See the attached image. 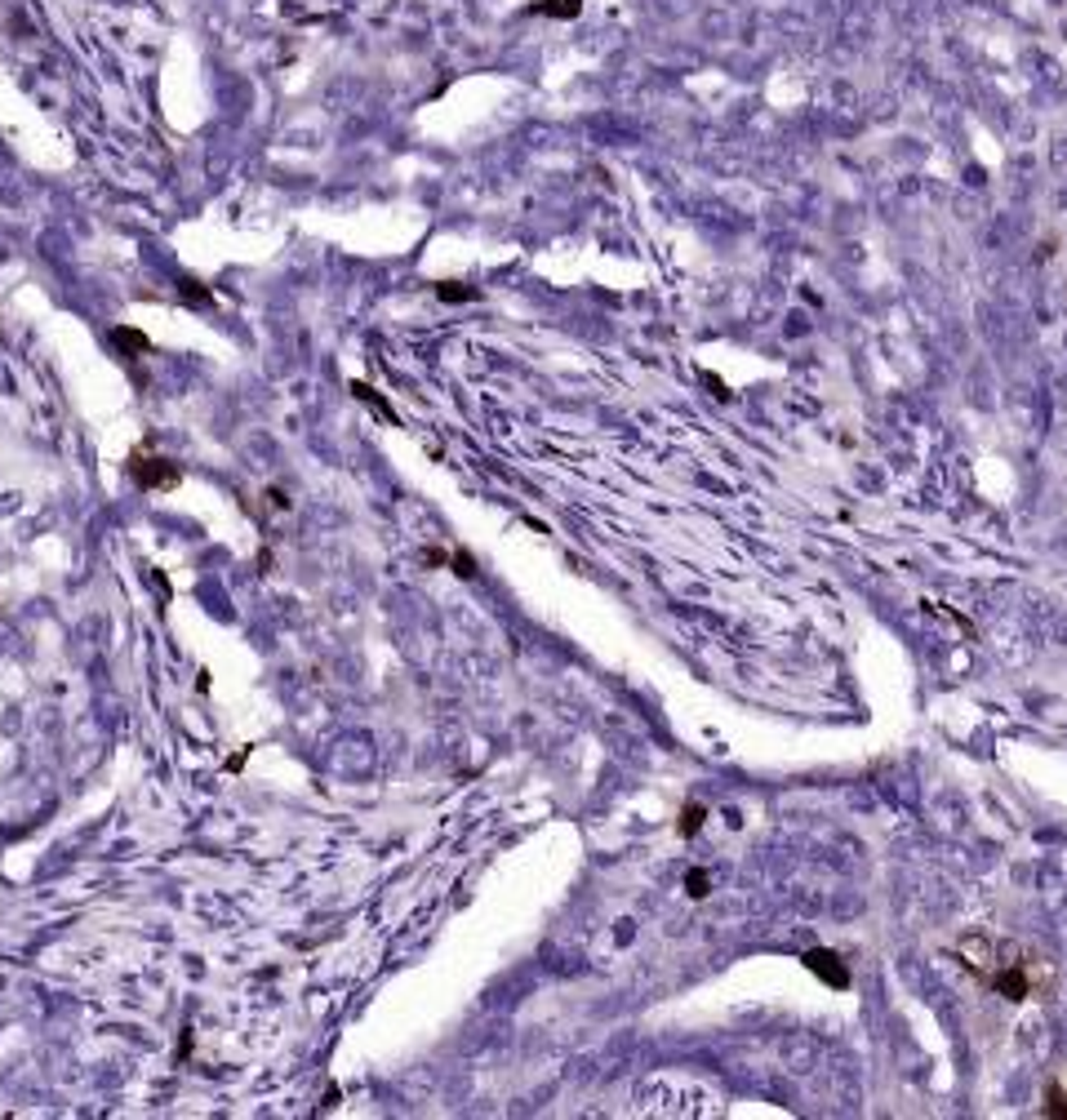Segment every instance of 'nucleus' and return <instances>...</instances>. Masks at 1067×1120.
<instances>
[{"instance_id": "1", "label": "nucleus", "mask_w": 1067, "mask_h": 1120, "mask_svg": "<svg viewBox=\"0 0 1067 1120\" xmlns=\"http://www.w3.org/2000/svg\"><path fill=\"white\" fill-rule=\"evenodd\" d=\"M961 964L974 970L987 987H997L1005 1000H1027L1041 983H1045V964L1037 956H1027L1018 943H1001V938H987V934H970L961 947H957Z\"/></svg>"}, {"instance_id": "2", "label": "nucleus", "mask_w": 1067, "mask_h": 1120, "mask_svg": "<svg viewBox=\"0 0 1067 1120\" xmlns=\"http://www.w3.org/2000/svg\"><path fill=\"white\" fill-rule=\"evenodd\" d=\"M134 480L142 489H169V485H178V462H169V458H134Z\"/></svg>"}, {"instance_id": "3", "label": "nucleus", "mask_w": 1067, "mask_h": 1120, "mask_svg": "<svg viewBox=\"0 0 1067 1120\" xmlns=\"http://www.w3.org/2000/svg\"><path fill=\"white\" fill-rule=\"evenodd\" d=\"M805 964H810V970H818V974H823L827 983H836V987H845V983H850V974L841 970V964H827V951H814Z\"/></svg>"}, {"instance_id": "4", "label": "nucleus", "mask_w": 1067, "mask_h": 1120, "mask_svg": "<svg viewBox=\"0 0 1067 1120\" xmlns=\"http://www.w3.org/2000/svg\"><path fill=\"white\" fill-rule=\"evenodd\" d=\"M111 342H116L125 356H142V352H147V334H138V329H116V334H111Z\"/></svg>"}, {"instance_id": "5", "label": "nucleus", "mask_w": 1067, "mask_h": 1120, "mask_svg": "<svg viewBox=\"0 0 1067 1120\" xmlns=\"http://www.w3.org/2000/svg\"><path fill=\"white\" fill-rule=\"evenodd\" d=\"M1045 1111H1054V1116H1067V1094H1063L1058 1085L1045 1094Z\"/></svg>"}, {"instance_id": "6", "label": "nucleus", "mask_w": 1067, "mask_h": 1120, "mask_svg": "<svg viewBox=\"0 0 1067 1120\" xmlns=\"http://www.w3.org/2000/svg\"><path fill=\"white\" fill-rule=\"evenodd\" d=\"M703 823V809H685V823H680V832H694Z\"/></svg>"}, {"instance_id": "7", "label": "nucleus", "mask_w": 1067, "mask_h": 1120, "mask_svg": "<svg viewBox=\"0 0 1067 1120\" xmlns=\"http://www.w3.org/2000/svg\"><path fill=\"white\" fill-rule=\"evenodd\" d=\"M703 885H707V876H703V871H699V876H690V894H707Z\"/></svg>"}]
</instances>
